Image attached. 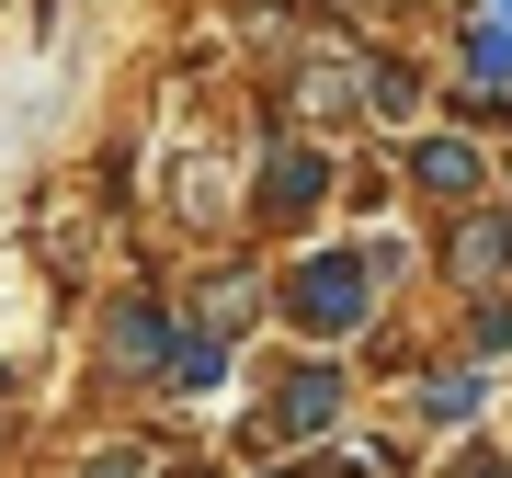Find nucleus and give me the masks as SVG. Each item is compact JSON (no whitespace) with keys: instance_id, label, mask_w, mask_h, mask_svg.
<instances>
[{"instance_id":"nucleus-5","label":"nucleus","mask_w":512,"mask_h":478,"mask_svg":"<svg viewBox=\"0 0 512 478\" xmlns=\"http://www.w3.org/2000/svg\"><path fill=\"white\" fill-rule=\"evenodd\" d=\"M171 387H183V399L228 387V342H217V331H205V342H183V353H171Z\"/></svg>"},{"instance_id":"nucleus-3","label":"nucleus","mask_w":512,"mask_h":478,"mask_svg":"<svg viewBox=\"0 0 512 478\" xmlns=\"http://www.w3.org/2000/svg\"><path fill=\"white\" fill-rule=\"evenodd\" d=\"M330 410H342V376H330V365H296V387H285V433H330Z\"/></svg>"},{"instance_id":"nucleus-1","label":"nucleus","mask_w":512,"mask_h":478,"mask_svg":"<svg viewBox=\"0 0 512 478\" xmlns=\"http://www.w3.org/2000/svg\"><path fill=\"white\" fill-rule=\"evenodd\" d=\"M296 319H308V331H353V319H365V262L319 251L308 274H296Z\"/></svg>"},{"instance_id":"nucleus-4","label":"nucleus","mask_w":512,"mask_h":478,"mask_svg":"<svg viewBox=\"0 0 512 478\" xmlns=\"http://www.w3.org/2000/svg\"><path fill=\"white\" fill-rule=\"evenodd\" d=\"M160 353H171V319H160V308H126V319H114V365H126V376L160 365Z\"/></svg>"},{"instance_id":"nucleus-6","label":"nucleus","mask_w":512,"mask_h":478,"mask_svg":"<svg viewBox=\"0 0 512 478\" xmlns=\"http://www.w3.org/2000/svg\"><path fill=\"white\" fill-rule=\"evenodd\" d=\"M308 205H319V160L285 148V160H274V217H308Z\"/></svg>"},{"instance_id":"nucleus-2","label":"nucleus","mask_w":512,"mask_h":478,"mask_svg":"<svg viewBox=\"0 0 512 478\" xmlns=\"http://www.w3.org/2000/svg\"><path fill=\"white\" fill-rule=\"evenodd\" d=\"M410 183H421V194H444V205H467L490 171H478V148H467V137H421V148H410Z\"/></svg>"},{"instance_id":"nucleus-8","label":"nucleus","mask_w":512,"mask_h":478,"mask_svg":"<svg viewBox=\"0 0 512 478\" xmlns=\"http://www.w3.org/2000/svg\"><path fill=\"white\" fill-rule=\"evenodd\" d=\"M137 467H148V456H103V467H92V478H137Z\"/></svg>"},{"instance_id":"nucleus-7","label":"nucleus","mask_w":512,"mask_h":478,"mask_svg":"<svg viewBox=\"0 0 512 478\" xmlns=\"http://www.w3.org/2000/svg\"><path fill=\"white\" fill-rule=\"evenodd\" d=\"M478 399H490L478 376H444V387H421V422H444V433H456V422H478Z\"/></svg>"},{"instance_id":"nucleus-9","label":"nucleus","mask_w":512,"mask_h":478,"mask_svg":"<svg viewBox=\"0 0 512 478\" xmlns=\"http://www.w3.org/2000/svg\"><path fill=\"white\" fill-rule=\"evenodd\" d=\"M467 478H501V467H467Z\"/></svg>"}]
</instances>
